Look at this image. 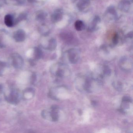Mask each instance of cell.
<instances>
[{
  "label": "cell",
  "instance_id": "cell-1",
  "mask_svg": "<svg viewBox=\"0 0 133 133\" xmlns=\"http://www.w3.org/2000/svg\"><path fill=\"white\" fill-rule=\"evenodd\" d=\"M103 82L92 75H78L75 78V87L79 91L92 93L98 91L102 86Z\"/></svg>",
  "mask_w": 133,
  "mask_h": 133
},
{
  "label": "cell",
  "instance_id": "cell-2",
  "mask_svg": "<svg viewBox=\"0 0 133 133\" xmlns=\"http://www.w3.org/2000/svg\"><path fill=\"white\" fill-rule=\"evenodd\" d=\"M50 72L54 77L60 78H67L71 74L69 66L63 63H57L53 64L50 67Z\"/></svg>",
  "mask_w": 133,
  "mask_h": 133
},
{
  "label": "cell",
  "instance_id": "cell-3",
  "mask_svg": "<svg viewBox=\"0 0 133 133\" xmlns=\"http://www.w3.org/2000/svg\"><path fill=\"white\" fill-rule=\"evenodd\" d=\"M69 91L67 88L63 85L53 87L49 92V96L52 99L60 101L65 99L69 96Z\"/></svg>",
  "mask_w": 133,
  "mask_h": 133
},
{
  "label": "cell",
  "instance_id": "cell-4",
  "mask_svg": "<svg viewBox=\"0 0 133 133\" xmlns=\"http://www.w3.org/2000/svg\"><path fill=\"white\" fill-rule=\"evenodd\" d=\"M42 116L45 119L56 122L59 119V108L57 106H52L49 109L43 110L42 112Z\"/></svg>",
  "mask_w": 133,
  "mask_h": 133
},
{
  "label": "cell",
  "instance_id": "cell-5",
  "mask_svg": "<svg viewBox=\"0 0 133 133\" xmlns=\"http://www.w3.org/2000/svg\"><path fill=\"white\" fill-rule=\"evenodd\" d=\"M5 99L9 103L12 105L18 104L21 99L20 91L15 88H11L5 94Z\"/></svg>",
  "mask_w": 133,
  "mask_h": 133
},
{
  "label": "cell",
  "instance_id": "cell-6",
  "mask_svg": "<svg viewBox=\"0 0 133 133\" xmlns=\"http://www.w3.org/2000/svg\"><path fill=\"white\" fill-rule=\"evenodd\" d=\"M132 99L128 96H124L122 99L120 111L124 114H128L132 111Z\"/></svg>",
  "mask_w": 133,
  "mask_h": 133
},
{
  "label": "cell",
  "instance_id": "cell-7",
  "mask_svg": "<svg viewBox=\"0 0 133 133\" xmlns=\"http://www.w3.org/2000/svg\"><path fill=\"white\" fill-rule=\"evenodd\" d=\"M110 74L111 70L109 67L106 65H103L99 68V69L96 71L95 73L92 75L103 82L104 78L109 76Z\"/></svg>",
  "mask_w": 133,
  "mask_h": 133
},
{
  "label": "cell",
  "instance_id": "cell-8",
  "mask_svg": "<svg viewBox=\"0 0 133 133\" xmlns=\"http://www.w3.org/2000/svg\"><path fill=\"white\" fill-rule=\"evenodd\" d=\"M119 66L122 70L126 72H130L133 68L132 60L128 57H123L119 60Z\"/></svg>",
  "mask_w": 133,
  "mask_h": 133
},
{
  "label": "cell",
  "instance_id": "cell-9",
  "mask_svg": "<svg viewBox=\"0 0 133 133\" xmlns=\"http://www.w3.org/2000/svg\"><path fill=\"white\" fill-rule=\"evenodd\" d=\"M10 62L11 65L16 69H21L24 66V59L22 57L17 53L13 54L11 56Z\"/></svg>",
  "mask_w": 133,
  "mask_h": 133
},
{
  "label": "cell",
  "instance_id": "cell-10",
  "mask_svg": "<svg viewBox=\"0 0 133 133\" xmlns=\"http://www.w3.org/2000/svg\"><path fill=\"white\" fill-rule=\"evenodd\" d=\"M66 57L68 61L70 63L76 64L78 62L80 59V53L77 50L71 49L66 53Z\"/></svg>",
  "mask_w": 133,
  "mask_h": 133
},
{
  "label": "cell",
  "instance_id": "cell-11",
  "mask_svg": "<svg viewBox=\"0 0 133 133\" xmlns=\"http://www.w3.org/2000/svg\"><path fill=\"white\" fill-rule=\"evenodd\" d=\"M35 95V91L32 88H28L25 89L22 94L23 98L25 100L32 99Z\"/></svg>",
  "mask_w": 133,
  "mask_h": 133
},
{
  "label": "cell",
  "instance_id": "cell-12",
  "mask_svg": "<svg viewBox=\"0 0 133 133\" xmlns=\"http://www.w3.org/2000/svg\"><path fill=\"white\" fill-rule=\"evenodd\" d=\"M15 40L18 42H23L25 38V33L22 29H19L15 32L14 35Z\"/></svg>",
  "mask_w": 133,
  "mask_h": 133
},
{
  "label": "cell",
  "instance_id": "cell-13",
  "mask_svg": "<svg viewBox=\"0 0 133 133\" xmlns=\"http://www.w3.org/2000/svg\"><path fill=\"white\" fill-rule=\"evenodd\" d=\"M63 17V12L60 10H56L51 16V20L53 22H56L61 20Z\"/></svg>",
  "mask_w": 133,
  "mask_h": 133
},
{
  "label": "cell",
  "instance_id": "cell-14",
  "mask_svg": "<svg viewBox=\"0 0 133 133\" xmlns=\"http://www.w3.org/2000/svg\"><path fill=\"white\" fill-rule=\"evenodd\" d=\"M33 55L34 59L32 61L33 62L35 61L38 60L42 58L43 56V52L42 50L40 48L35 47L34 49Z\"/></svg>",
  "mask_w": 133,
  "mask_h": 133
},
{
  "label": "cell",
  "instance_id": "cell-15",
  "mask_svg": "<svg viewBox=\"0 0 133 133\" xmlns=\"http://www.w3.org/2000/svg\"><path fill=\"white\" fill-rule=\"evenodd\" d=\"M4 22L5 24L8 27H11L14 25V21L13 17L10 15H7L4 17Z\"/></svg>",
  "mask_w": 133,
  "mask_h": 133
},
{
  "label": "cell",
  "instance_id": "cell-16",
  "mask_svg": "<svg viewBox=\"0 0 133 133\" xmlns=\"http://www.w3.org/2000/svg\"><path fill=\"white\" fill-rule=\"evenodd\" d=\"M57 46L56 42V40L54 39H52L49 41L48 45L46 47L47 49L51 51L54 50L56 48Z\"/></svg>",
  "mask_w": 133,
  "mask_h": 133
},
{
  "label": "cell",
  "instance_id": "cell-17",
  "mask_svg": "<svg viewBox=\"0 0 133 133\" xmlns=\"http://www.w3.org/2000/svg\"><path fill=\"white\" fill-rule=\"evenodd\" d=\"M89 4V2L88 0H80L78 4V6L80 10H83L88 6Z\"/></svg>",
  "mask_w": 133,
  "mask_h": 133
},
{
  "label": "cell",
  "instance_id": "cell-18",
  "mask_svg": "<svg viewBox=\"0 0 133 133\" xmlns=\"http://www.w3.org/2000/svg\"><path fill=\"white\" fill-rule=\"evenodd\" d=\"M8 68L7 64L5 62L0 61V76L3 75Z\"/></svg>",
  "mask_w": 133,
  "mask_h": 133
},
{
  "label": "cell",
  "instance_id": "cell-19",
  "mask_svg": "<svg viewBox=\"0 0 133 133\" xmlns=\"http://www.w3.org/2000/svg\"><path fill=\"white\" fill-rule=\"evenodd\" d=\"M75 29L78 31H81L83 30L85 28L84 23L81 21H77L75 22Z\"/></svg>",
  "mask_w": 133,
  "mask_h": 133
},
{
  "label": "cell",
  "instance_id": "cell-20",
  "mask_svg": "<svg viewBox=\"0 0 133 133\" xmlns=\"http://www.w3.org/2000/svg\"><path fill=\"white\" fill-rule=\"evenodd\" d=\"M113 86L118 91H122L123 89V84L120 81H115L113 83Z\"/></svg>",
  "mask_w": 133,
  "mask_h": 133
},
{
  "label": "cell",
  "instance_id": "cell-21",
  "mask_svg": "<svg viewBox=\"0 0 133 133\" xmlns=\"http://www.w3.org/2000/svg\"><path fill=\"white\" fill-rule=\"evenodd\" d=\"M27 15L26 14L22 13L19 15L17 18L14 21V24H17L21 21L25 20L27 18Z\"/></svg>",
  "mask_w": 133,
  "mask_h": 133
},
{
  "label": "cell",
  "instance_id": "cell-22",
  "mask_svg": "<svg viewBox=\"0 0 133 133\" xmlns=\"http://www.w3.org/2000/svg\"><path fill=\"white\" fill-rule=\"evenodd\" d=\"M46 17V14L44 12H41L38 13L36 16V19L38 21L44 20Z\"/></svg>",
  "mask_w": 133,
  "mask_h": 133
},
{
  "label": "cell",
  "instance_id": "cell-23",
  "mask_svg": "<svg viewBox=\"0 0 133 133\" xmlns=\"http://www.w3.org/2000/svg\"><path fill=\"white\" fill-rule=\"evenodd\" d=\"M118 35L117 34H115L114 36L113 39V42L114 44L115 45L117 44L118 43Z\"/></svg>",
  "mask_w": 133,
  "mask_h": 133
},
{
  "label": "cell",
  "instance_id": "cell-24",
  "mask_svg": "<svg viewBox=\"0 0 133 133\" xmlns=\"http://www.w3.org/2000/svg\"><path fill=\"white\" fill-rule=\"evenodd\" d=\"M3 86L0 84V95L3 92Z\"/></svg>",
  "mask_w": 133,
  "mask_h": 133
},
{
  "label": "cell",
  "instance_id": "cell-25",
  "mask_svg": "<svg viewBox=\"0 0 133 133\" xmlns=\"http://www.w3.org/2000/svg\"><path fill=\"white\" fill-rule=\"evenodd\" d=\"M14 1H17V2H18L19 3H23L24 0H14Z\"/></svg>",
  "mask_w": 133,
  "mask_h": 133
},
{
  "label": "cell",
  "instance_id": "cell-26",
  "mask_svg": "<svg viewBox=\"0 0 133 133\" xmlns=\"http://www.w3.org/2000/svg\"><path fill=\"white\" fill-rule=\"evenodd\" d=\"M35 1V0H28L29 2L30 3H33Z\"/></svg>",
  "mask_w": 133,
  "mask_h": 133
}]
</instances>
